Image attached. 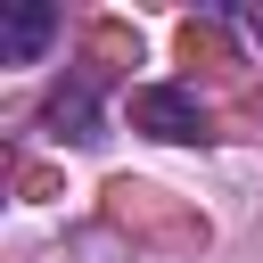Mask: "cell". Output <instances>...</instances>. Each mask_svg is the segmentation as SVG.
Instances as JSON below:
<instances>
[{
    "label": "cell",
    "instance_id": "cell-1",
    "mask_svg": "<svg viewBox=\"0 0 263 263\" xmlns=\"http://www.w3.org/2000/svg\"><path fill=\"white\" fill-rule=\"evenodd\" d=\"M132 132H148V140H205V107L181 82H140L132 90Z\"/></svg>",
    "mask_w": 263,
    "mask_h": 263
},
{
    "label": "cell",
    "instance_id": "cell-2",
    "mask_svg": "<svg viewBox=\"0 0 263 263\" xmlns=\"http://www.w3.org/2000/svg\"><path fill=\"white\" fill-rule=\"evenodd\" d=\"M49 33H58V8H49V0H16V8L0 16V58H8V66H33V58L49 49Z\"/></svg>",
    "mask_w": 263,
    "mask_h": 263
},
{
    "label": "cell",
    "instance_id": "cell-3",
    "mask_svg": "<svg viewBox=\"0 0 263 263\" xmlns=\"http://www.w3.org/2000/svg\"><path fill=\"white\" fill-rule=\"evenodd\" d=\"M49 123H58V140H99V99H90V82H58V90H49Z\"/></svg>",
    "mask_w": 263,
    "mask_h": 263
}]
</instances>
